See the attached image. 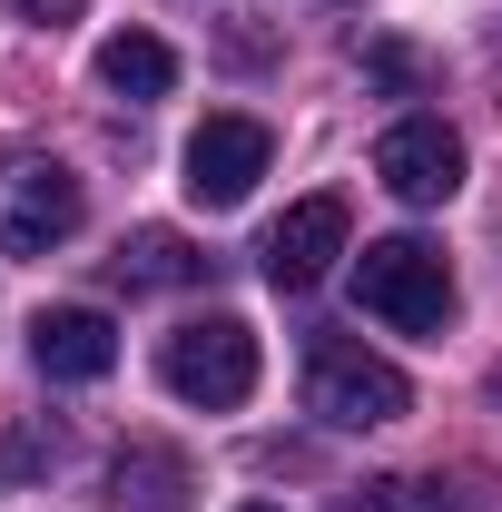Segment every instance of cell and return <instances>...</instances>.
<instances>
[{
  "mask_svg": "<svg viewBox=\"0 0 502 512\" xmlns=\"http://www.w3.org/2000/svg\"><path fill=\"white\" fill-rule=\"evenodd\" d=\"M375 178L404 207H443V197H463V138L443 119H394L375 138Z\"/></svg>",
  "mask_w": 502,
  "mask_h": 512,
  "instance_id": "52a82bcc",
  "label": "cell"
},
{
  "mask_svg": "<svg viewBox=\"0 0 502 512\" xmlns=\"http://www.w3.org/2000/svg\"><path fill=\"white\" fill-rule=\"evenodd\" d=\"M493 414H502V365H493Z\"/></svg>",
  "mask_w": 502,
  "mask_h": 512,
  "instance_id": "9a60e30c",
  "label": "cell"
},
{
  "mask_svg": "<svg viewBox=\"0 0 502 512\" xmlns=\"http://www.w3.org/2000/svg\"><path fill=\"white\" fill-rule=\"evenodd\" d=\"M345 512H424V503H414V483H365V493H345Z\"/></svg>",
  "mask_w": 502,
  "mask_h": 512,
  "instance_id": "7c38bea8",
  "label": "cell"
},
{
  "mask_svg": "<svg viewBox=\"0 0 502 512\" xmlns=\"http://www.w3.org/2000/svg\"><path fill=\"white\" fill-rule=\"evenodd\" d=\"M158 384L197 414H237L256 394V325L247 316H188L158 345Z\"/></svg>",
  "mask_w": 502,
  "mask_h": 512,
  "instance_id": "6da1fadb",
  "label": "cell"
},
{
  "mask_svg": "<svg viewBox=\"0 0 502 512\" xmlns=\"http://www.w3.org/2000/svg\"><path fill=\"white\" fill-rule=\"evenodd\" d=\"M10 10H20V20H40V30H60V20H79V10H89V0H10Z\"/></svg>",
  "mask_w": 502,
  "mask_h": 512,
  "instance_id": "4fadbf2b",
  "label": "cell"
},
{
  "mask_svg": "<svg viewBox=\"0 0 502 512\" xmlns=\"http://www.w3.org/2000/svg\"><path fill=\"white\" fill-rule=\"evenodd\" d=\"M89 197L60 158H0V256H50L79 237Z\"/></svg>",
  "mask_w": 502,
  "mask_h": 512,
  "instance_id": "277c9868",
  "label": "cell"
},
{
  "mask_svg": "<svg viewBox=\"0 0 502 512\" xmlns=\"http://www.w3.org/2000/svg\"><path fill=\"white\" fill-rule=\"evenodd\" d=\"M99 79H109L119 99H168V89H178V50L148 40V30H119V40H99Z\"/></svg>",
  "mask_w": 502,
  "mask_h": 512,
  "instance_id": "30bf717a",
  "label": "cell"
},
{
  "mask_svg": "<svg viewBox=\"0 0 502 512\" xmlns=\"http://www.w3.org/2000/svg\"><path fill=\"white\" fill-rule=\"evenodd\" d=\"M355 306L384 325H404V335H443L453 325V266L443 247L424 237H375V247L355 256Z\"/></svg>",
  "mask_w": 502,
  "mask_h": 512,
  "instance_id": "7a4b0ae2",
  "label": "cell"
},
{
  "mask_svg": "<svg viewBox=\"0 0 502 512\" xmlns=\"http://www.w3.org/2000/svg\"><path fill=\"white\" fill-rule=\"evenodd\" d=\"M188 493H197L188 453H168V444H119V463H109V503H119V512H188Z\"/></svg>",
  "mask_w": 502,
  "mask_h": 512,
  "instance_id": "9c48e42d",
  "label": "cell"
},
{
  "mask_svg": "<svg viewBox=\"0 0 502 512\" xmlns=\"http://www.w3.org/2000/svg\"><path fill=\"white\" fill-rule=\"evenodd\" d=\"M256 256H266V286H276V296H306L335 256H355V207H345V197H296V207L266 227Z\"/></svg>",
  "mask_w": 502,
  "mask_h": 512,
  "instance_id": "8992f818",
  "label": "cell"
},
{
  "mask_svg": "<svg viewBox=\"0 0 502 512\" xmlns=\"http://www.w3.org/2000/svg\"><path fill=\"white\" fill-rule=\"evenodd\" d=\"M266 158H276V128L247 119V109H207L188 138V197L197 207H247L256 178H266Z\"/></svg>",
  "mask_w": 502,
  "mask_h": 512,
  "instance_id": "5b68a950",
  "label": "cell"
},
{
  "mask_svg": "<svg viewBox=\"0 0 502 512\" xmlns=\"http://www.w3.org/2000/svg\"><path fill=\"white\" fill-rule=\"evenodd\" d=\"M50 453H60V444H40V434H10V473H40Z\"/></svg>",
  "mask_w": 502,
  "mask_h": 512,
  "instance_id": "5bb4252c",
  "label": "cell"
},
{
  "mask_svg": "<svg viewBox=\"0 0 502 512\" xmlns=\"http://www.w3.org/2000/svg\"><path fill=\"white\" fill-rule=\"evenodd\" d=\"M119 276H128V286H188L197 256H188V237L148 227V237H128V247H119Z\"/></svg>",
  "mask_w": 502,
  "mask_h": 512,
  "instance_id": "8fae6325",
  "label": "cell"
},
{
  "mask_svg": "<svg viewBox=\"0 0 502 512\" xmlns=\"http://www.w3.org/2000/svg\"><path fill=\"white\" fill-rule=\"evenodd\" d=\"M306 404L325 414V424H345V434H375V424H404V414H414V384L394 375L384 355L345 345V335H325L315 365H306Z\"/></svg>",
  "mask_w": 502,
  "mask_h": 512,
  "instance_id": "3957f363",
  "label": "cell"
},
{
  "mask_svg": "<svg viewBox=\"0 0 502 512\" xmlns=\"http://www.w3.org/2000/svg\"><path fill=\"white\" fill-rule=\"evenodd\" d=\"M237 512H286V503H237Z\"/></svg>",
  "mask_w": 502,
  "mask_h": 512,
  "instance_id": "2e32d148",
  "label": "cell"
},
{
  "mask_svg": "<svg viewBox=\"0 0 502 512\" xmlns=\"http://www.w3.org/2000/svg\"><path fill=\"white\" fill-rule=\"evenodd\" d=\"M30 365H40L50 384H99L109 365H119V325L99 316V306H40Z\"/></svg>",
  "mask_w": 502,
  "mask_h": 512,
  "instance_id": "ba28073f",
  "label": "cell"
}]
</instances>
